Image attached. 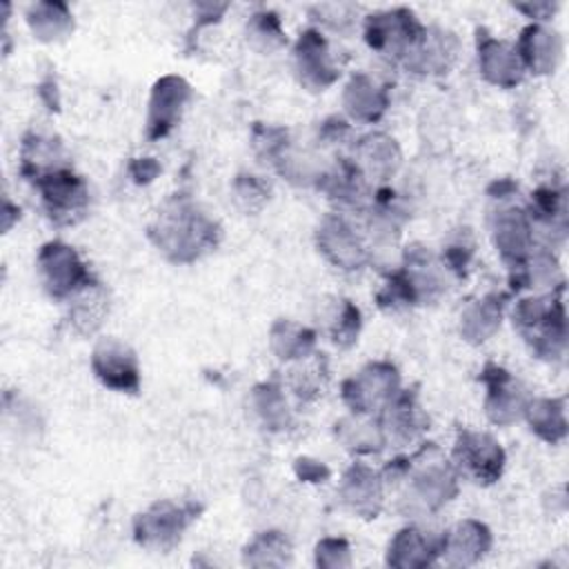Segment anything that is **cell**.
I'll return each instance as SVG.
<instances>
[{
    "label": "cell",
    "mask_w": 569,
    "mask_h": 569,
    "mask_svg": "<svg viewBox=\"0 0 569 569\" xmlns=\"http://www.w3.org/2000/svg\"><path fill=\"white\" fill-rule=\"evenodd\" d=\"M156 233H158V240H156L158 247L171 253V258L180 262L193 260L198 258L200 251L216 244L213 222H209L196 209L180 202L173 209L162 211Z\"/></svg>",
    "instance_id": "6da1fadb"
},
{
    "label": "cell",
    "mask_w": 569,
    "mask_h": 569,
    "mask_svg": "<svg viewBox=\"0 0 569 569\" xmlns=\"http://www.w3.org/2000/svg\"><path fill=\"white\" fill-rule=\"evenodd\" d=\"M49 218L58 224H69L82 216L87 207V187L69 169H47L36 176Z\"/></svg>",
    "instance_id": "7a4b0ae2"
},
{
    "label": "cell",
    "mask_w": 569,
    "mask_h": 569,
    "mask_svg": "<svg viewBox=\"0 0 569 569\" xmlns=\"http://www.w3.org/2000/svg\"><path fill=\"white\" fill-rule=\"evenodd\" d=\"M38 269L40 280L51 298L73 296L91 280L76 251L62 242H49L40 249Z\"/></svg>",
    "instance_id": "3957f363"
},
{
    "label": "cell",
    "mask_w": 569,
    "mask_h": 569,
    "mask_svg": "<svg viewBox=\"0 0 569 569\" xmlns=\"http://www.w3.org/2000/svg\"><path fill=\"white\" fill-rule=\"evenodd\" d=\"M453 465L462 476L471 478L473 482L489 485L498 480L502 471L505 451L487 433L460 431L453 447Z\"/></svg>",
    "instance_id": "277c9868"
},
{
    "label": "cell",
    "mask_w": 569,
    "mask_h": 569,
    "mask_svg": "<svg viewBox=\"0 0 569 569\" xmlns=\"http://www.w3.org/2000/svg\"><path fill=\"white\" fill-rule=\"evenodd\" d=\"M367 42L380 51H393L396 56H409L422 40L425 29L416 22L413 13L407 9H393L385 13L369 16L367 20Z\"/></svg>",
    "instance_id": "5b68a950"
},
{
    "label": "cell",
    "mask_w": 569,
    "mask_h": 569,
    "mask_svg": "<svg viewBox=\"0 0 569 569\" xmlns=\"http://www.w3.org/2000/svg\"><path fill=\"white\" fill-rule=\"evenodd\" d=\"M398 389V373L387 362L365 367L358 376L349 378L342 387L345 402L356 413H369L382 402H389Z\"/></svg>",
    "instance_id": "8992f818"
},
{
    "label": "cell",
    "mask_w": 569,
    "mask_h": 569,
    "mask_svg": "<svg viewBox=\"0 0 569 569\" xmlns=\"http://www.w3.org/2000/svg\"><path fill=\"white\" fill-rule=\"evenodd\" d=\"M96 376L116 391H138L140 376H138V360L136 353L116 338H104L96 345L91 358Z\"/></svg>",
    "instance_id": "52a82bcc"
},
{
    "label": "cell",
    "mask_w": 569,
    "mask_h": 569,
    "mask_svg": "<svg viewBox=\"0 0 569 569\" xmlns=\"http://www.w3.org/2000/svg\"><path fill=\"white\" fill-rule=\"evenodd\" d=\"M189 84L178 76H164L156 82L149 104V136L162 138L178 120L182 104L189 100Z\"/></svg>",
    "instance_id": "ba28073f"
},
{
    "label": "cell",
    "mask_w": 569,
    "mask_h": 569,
    "mask_svg": "<svg viewBox=\"0 0 569 569\" xmlns=\"http://www.w3.org/2000/svg\"><path fill=\"white\" fill-rule=\"evenodd\" d=\"M318 244L331 262L342 269H358L365 262V249L356 231L342 218H327L318 227Z\"/></svg>",
    "instance_id": "9c48e42d"
},
{
    "label": "cell",
    "mask_w": 569,
    "mask_h": 569,
    "mask_svg": "<svg viewBox=\"0 0 569 569\" xmlns=\"http://www.w3.org/2000/svg\"><path fill=\"white\" fill-rule=\"evenodd\" d=\"M342 500L351 511L376 518L382 500V480L365 465H353L342 478Z\"/></svg>",
    "instance_id": "30bf717a"
},
{
    "label": "cell",
    "mask_w": 569,
    "mask_h": 569,
    "mask_svg": "<svg viewBox=\"0 0 569 569\" xmlns=\"http://www.w3.org/2000/svg\"><path fill=\"white\" fill-rule=\"evenodd\" d=\"M184 525H187V518L182 509H178L171 502H158L136 520V538L142 545L164 547L176 538H180V531L184 529Z\"/></svg>",
    "instance_id": "8fae6325"
},
{
    "label": "cell",
    "mask_w": 569,
    "mask_h": 569,
    "mask_svg": "<svg viewBox=\"0 0 569 569\" xmlns=\"http://www.w3.org/2000/svg\"><path fill=\"white\" fill-rule=\"evenodd\" d=\"M478 58H480V69L485 78L491 80L493 84L511 87L520 82V76H522L520 56L507 42H498L493 38L482 36V42H478Z\"/></svg>",
    "instance_id": "7c38bea8"
},
{
    "label": "cell",
    "mask_w": 569,
    "mask_h": 569,
    "mask_svg": "<svg viewBox=\"0 0 569 569\" xmlns=\"http://www.w3.org/2000/svg\"><path fill=\"white\" fill-rule=\"evenodd\" d=\"M296 62L305 84H311L322 91L329 82H333L336 71L329 62L327 44L316 31H305L296 44Z\"/></svg>",
    "instance_id": "4fadbf2b"
},
{
    "label": "cell",
    "mask_w": 569,
    "mask_h": 569,
    "mask_svg": "<svg viewBox=\"0 0 569 569\" xmlns=\"http://www.w3.org/2000/svg\"><path fill=\"white\" fill-rule=\"evenodd\" d=\"M482 380L489 387V398H487V413L493 422H511L518 418V411L525 409L518 389L511 385V376L496 367V365H487V369L482 371Z\"/></svg>",
    "instance_id": "5bb4252c"
},
{
    "label": "cell",
    "mask_w": 569,
    "mask_h": 569,
    "mask_svg": "<svg viewBox=\"0 0 569 569\" xmlns=\"http://www.w3.org/2000/svg\"><path fill=\"white\" fill-rule=\"evenodd\" d=\"M558 33L540 27V24H531L527 29H522L520 33V62H525L533 73H549L558 58H560V40L556 38Z\"/></svg>",
    "instance_id": "9a60e30c"
},
{
    "label": "cell",
    "mask_w": 569,
    "mask_h": 569,
    "mask_svg": "<svg viewBox=\"0 0 569 569\" xmlns=\"http://www.w3.org/2000/svg\"><path fill=\"white\" fill-rule=\"evenodd\" d=\"M502 216L496 222V247L507 260H513L516 264L527 256L529 242H531V224L527 220V213L518 209L500 211Z\"/></svg>",
    "instance_id": "2e32d148"
},
{
    "label": "cell",
    "mask_w": 569,
    "mask_h": 569,
    "mask_svg": "<svg viewBox=\"0 0 569 569\" xmlns=\"http://www.w3.org/2000/svg\"><path fill=\"white\" fill-rule=\"evenodd\" d=\"M487 547H489V531L485 525L473 522V520L456 525L442 538V551H447L451 556L453 553L460 556L456 562H473L485 553Z\"/></svg>",
    "instance_id": "e0dca14e"
},
{
    "label": "cell",
    "mask_w": 569,
    "mask_h": 569,
    "mask_svg": "<svg viewBox=\"0 0 569 569\" xmlns=\"http://www.w3.org/2000/svg\"><path fill=\"white\" fill-rule=\"evenodd\" d=\"M347 111L358 120H378L387 107V96L367 76H356L345 91Z\"/></svg>",
    "instance_id": "ac0fdd59"
},
{
    "label": "cell",
    "mask_w": 569,
    "mask_h": 569,
    "mask_svg": "<svg viewBox=\"0 0 569 569\" xmlns=\"http://www.w3.org/2000/svg\"><path fill=\"white\" fill-rule=\"evenodd\" d=\"M78 300L71 305V320L82 333H91L107 311V298L98 282H87L82 289L76 291Z\"/></svg>",
    "instance_id": "d6986e66"
},
{
    "label": "cell",
    "mask_w": 569,
    "mask_h": 569,
    "mask_svg": "<svg viewBox=\"0 0 569 569\" xmlns=\"http://www.w3.org/2000/svg\"><path fill=\"white\" fill-rule=\"evenodd\" d=\"M385 429H389L398 438H413L422 429V413L416 405V398L409 393L393 396L387 402V416H385Z\"/></svg>",
    "instance_id": "ffe728a7"
},
{
    "label": "cell",
    "mask_w": 569,
    "mask_h": 569,
    "mask_svg": "<svg viewBox=\"0 0 569 569\" xmlns=\"http://www.w3.org/2000/svg\"><path fill=\"white\" fill-rule=\"evenodd\" d=\"M29 24L40 40H58L62 33L73 29L69 11L60 2H40L31 7Z\"/></svg>",
    "instance_id": "44dd1931"
},
{
    "label": "cell",
    "mask_w": 569,
    "mask_h": 569,
    "mask_svg": "<svg viewBox=\"0 0 569 569\" xmlns=\"http://www.w3.org/2000/svg\"><path fill=\"white\" fill-rule=\"evenodd\" d=\"M527 416H529V422H531V429L549 440V442H556L565 436V413H562V400H533L531 405L525 407Z\"/></svg>",
    "instance_id": "7402d4cb"
},
{
    "label": "cell",
    "mask_w": 569,
    "mask_h": 569,
    "mask_svg": "<svg viewBox=\"0 0 569 569\" xmlns=\"http://www.w3.org/2000/svg\"><path fill=\"white\" fill-rule=\"evenodd\" d=\"M340 438L345 442L347 449L362 453V451H378L382 447V429L371 425V422H362L358 418H349L340 422Z\"/></svg>",
    "instance_id": "603a6c76"
},
{
    "label": "cell",
    "mask_w": 569,
    "mask_h": 569,
    "mask_svg": "<svg viewBox=\"0 0 569 569\" xmlns=\"http://www.w3.org/2000/svg\"><path fill=\"white\" fill-rule=\"evenodd\" d=\"M273 345L282 342V347L278 349V353H282L280 358H307V353L313 347V333L307 331L305 327H296L289 322H278L273 329Z\"/></svg>",
    "instance_id": "cb8c5ba5"
},
{
    "label": "cell",
    "mask_w": 569,
    "mask_h": 569,
    "mask_svg": "<svg viewBox=\"0 0 569 569\" xmlns=\"http://www.w3.org/2000/svg\"><path fill=\"white\" fill-rule=\"evenodd\" d=\"M365 144L360 147L362 158L371 160L373 171L376 173H389L393 171V167L398 164V149L393 144V140L385 138V136H369L362 140Z\"/></svg>",
    "instance_id": "d4e9b609"
},
{
    "label": "cell",
    "mask_w": 569,
    "mask_h": 569,
    "mask_svg": "<svg viewBox=\"0 0 569 569\" xmlns=\"http://www.w3.org/2000/svg\"><path fill=\"white\" fill-rule=\"evenodd\" d=\"M360 327V313L349 300H338V311L333 313V325H331V340L340 347H349Z\"/></svg>",
    "instance_id": "484cf974"
}]
</instances>
